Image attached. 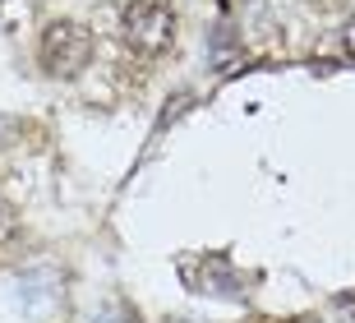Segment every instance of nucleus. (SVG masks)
I'll list each match as a JSON object with an SVG mask.
<instances>
[{
  "mask_svg": "<svg viewBox=\"0 0 355 323\" xmlns=\"http://www.w3.org/2000/svg\"><path fill=\"white\" fill-rule=\"evenodd\" d=\"M175 42V10L166 0H130L125 10V47L144 60H157V56L171 51Z\"/></svg>",
  "mask_w": 355,
  "mask_h": 323,
  "instance_id": "nucleus-1",
  "label": "nucleus"
},
{
  "mask_svg": "<svg viewBox=\"0 0 355 323\" xmlns=\"http://www.w3.org/2000/svg\"><path fill=\"white\" fill-rule=\"evenodd\" d=\"M42 69L51 78H79L92 65V33L74 19H55L46 33H42Z\"/></svg>",
  "mask_w": 355,
  "mask_h": 323,
  "instance_id": "nucleus-2",
  "label": "nucleus"
},
{
  "mask_svg": "<svg viewBox=\"0 0 355 323\" xmlns=\"http://www.w3.org/2000/svg\"><path fill=\"white\" fill-rule=\"evenodd\" d=\"M175 268H180V282L189 286V291H198V296L236 300V296H245V286H250V277H245L226 254H184Z\"/></svg>",
  "mask_w": 355,
  "mask_h": 323,
  "instance_id": "nucleus-3",
  "label": "nucleus"
},
{
  "mask_svg": "<svg viewBox=\"0 0 355 323\" xmlns=\"http://www.w3.org/2000/svg\"><path fill=\"white\" fill-rule=\"evenodd\" d=\"M342 314H346V319H355V300H342Z\"/></svg>",
  "mask_w": 355,
  "mask_h": 323,
  "instance_id": "nucleus-4",
  "label": "nucleus"
},
{
  "mask_svg": "<svg viewBox=\"0 0 355 323\" xmlns=\"http://www.w3.org/2000/svg\"><path fill=\"white\" fill-rule=\"evenodd\" d=\"M0 5H5V0H0Z\"/></svg>",
  "mask_w": 355,
  "mask_h": 323,
  "instance_id": "nucleus-5",
  "label": "nucleus"
}]
</instances>
